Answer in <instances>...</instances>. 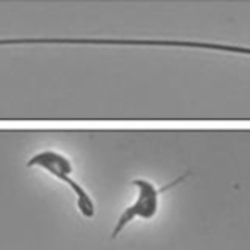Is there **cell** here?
Returning a JSON list of instances; mask_svg holds the SVG:
<instances>
[{
	"label": "cell",
	"instance_id": "obj_3",
	"mask_svg": "<svg viewBox=\"0 0 250 250\" xmlns=\"http://www.w3.org/2000/svg\"><path fill=\"white\" fill-rule=\"evenodd\" d=\"M40 167L47 168V170L54 173L57 179L63 180L65 184L70 185L72 190L77 193V197H79V208H80V212H82L83 215L87 217V219H92V217H94V202H92V199L88 197V193L83 190V188L80 187V185L75 182L74 179H70V177H68L67 172H63L57 164H52V162H42V164H40Z\"/></svg>",
	"mask_w": 250,
	"mask_h": 250
},
{
	"label": "cell",
	"instance_id": "obj_1",
	"mask_svg": "<svg viewBox=\"0 0 250 250\" xmlns=\"http://www.w3.org/2000/svg\"><path fill=\"white\" fill-rule=\"evenodd\" d=\"M2 45H23V43H67V45H157V47H185V48H205V50L237 52L250 54L249 47L222 45V43L204 42H184V40H135V39H3Z\"/></svg>",
	"mask_w": 250,
	"mask_h": 250
},
{
	"label": "cell",
	"instance_id": "obj_4",
	"mask_svg": "<svg viewBox=\"0 0 250 250\" xmlns=\"http://www.w3.org/2000/svg\"><path fill=\"white\" fill-rule=\"evenodd\" d=\"M42 162L57 164L63 172L72 173V165L68 164V160L65 159V157L59 155L57 152H40V154H37L35 157H32L29 162H27V167H34V165H40Z\"/></svg>",
	"mask_w": 250,
	"mask_h": 250
},
{
	"label": "cell",
	"instance_id": "obj_2",
	"mask_svg": "<svg viewBox=\"0 0 250 250\" xmlns=\"http://www.w3.org/2000/svg\"><path fill=\"white\" fill-rule=\"evenodd\" d=\"M190 175V173H184V175H180L179 179H175L173 182L167 184L165 187H162L160 190H157V188L152 185L150 182H147V180H142V179H135L132 180V185H135V187H139V200L132 205V207H128L127 210H125L122 215H120L119 222H117L114 232H112V239H115L117 235H119L120 232H122V229L125 225L128 224L132 219H135V217H142V219H152V217L157 213V205H159V193H165L168 190V188L175 187L177 184H182L187 177Z\"/></svg>",
	"mask_w": 250,
	"mask_h": 250
}]
</instances>
